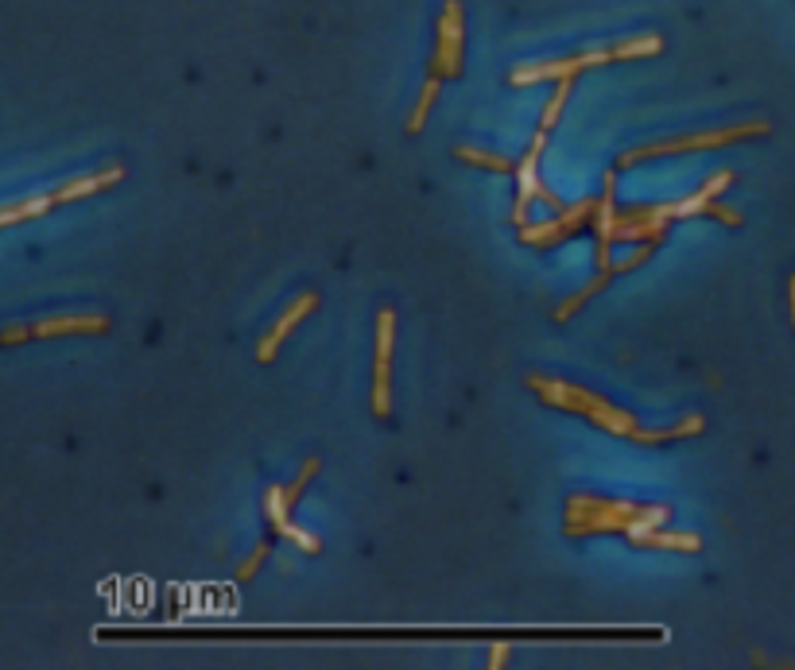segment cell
<instances>
[{
    "instance_id": "obj_1",
    "label": "cell",
    "mask_w": 795,
    "mask_h": 670,
    "mask_svg": "<svg viewBox=\"0 0 795 670\" xmlns=\"http://www.w3.org/2000/svg\"><path fill=\"white\" fill-rule=\"evenodd\" d=\"M667 519H671L667 504L606 501V496H571V504H566V534L621 531L636 539L652 527H667Z\"/></svg>"
},
{
    "instance_id": "obj_2",
    "label": "cell",
    "mask_w": 795,
    "mask_h": 670,
    "mask_svg": "<svg viewBox=\"0 0 795 670\" xmlns=\"http://www.w3.org/2000/svg\"><path fill=\"white\" fill-rule=\"evenodd\" d=\"M528 388H536L539 396H543V403H551V408H563V411H578V415H586L594 426H601L606 434H617V438H633L641 426H636V419L629 415V411H617L609 399L594 396V391L586 388H574V384L566 380H543V376H528Z\"/></svg>"
},
{
    "instance_id": "obj_3",
    "label": "cell",
    "mask_w": 795,
    "mask_h": 670,
    "mask_svg": "<svg viewBox=\"0 0 795 670\" xmlns=\"http://www.w3.org/2000/svg\"><path fill=\"white\" fill-rule=\"evenodd\" d=\"M120 178H125V171H120V167L97 171V175H86V178H74V183H62L59 190H44V195H32V198H24V202H16V205H4L0 221H4V225L32 221V218H39V213L55 210V205H67V202H74V198L97 195V190L113 187V183H120Z\"/></svg>"
},
{
    "instance_id": "obj_4",
    "label": "cell",
    "mask_w": 795,
    "mask_h": 670,
    "mask_svg": "<svg viewBox=\"0 0 795 670\" xmlns=\"http://www.w3.org/2000/svg\"><path fill=\"white\" fill-rule=\"evenodd\" d=\"M764 132H769L764 120H749V125H729V128H718V132H691V137L656 140V144H644V148H633V152H624L621 160H617V171L633 167V163H644V160H656V155L694 152V148H722V144H734V140L764 137Z\"/></svg>"
},
{
    "instance_id": "obj_5",
    "label": "cell",
    "mask_w": 795,
    "mask_h": 670,
    "mask_svg": "<svg viewBox=\"0 0 795 670\" xmlns=\"http://www.w3.org/2000/svg\"><path fill=\"white\" fill-rule=\"evenodd\" d=\"M543 148H548V132L539 128L536 132V140H531V148L524 152V160H521V167H516V213H513V221L516 225H528V205L536 202H548L551 210H566L563 202H559L556 195H551L548 187H543V178H539V155H543Z\"/></svg>"
},
{
    "instance_id": "obj_6",
    "label": "cell",
    "mask_w": 795,
    "mask_h": 670,
    "mask_svg": "<svg viewBox=\"0 0 795 670\" xmlns=\"http://www.w3.org/2000/svg\"><path fill=\"white\" fill-rule=\"evenodd\" d=\"M393 349H396V310L376 315V361H373V415H393Z\"/></svg>"
},
{
    "instance_id": "obj_7",
    "label": "cell",
    "mask_w": 795,
    "mask_h": 670,
    "mask_svg": "<svg viewBox=\"0 0 795 670\" xmlns=\"http://www.w3.org/2000/svg\"><path fill=\"white\" fill-rule=\"evenodd\" d=\"M601 198H582L578 205H566V210H559L556 218H543L539 225H521V240L524 245H563L566 237H574V233L582 230V225H591V213H598Z\"/></svg>"
},
{
    "instance_id": "obj_8",
    "label": "cell",
    "mask_w": 795,
    "mask_h": 670,
    "mask_svg": "<svg viewBox=\"0 0 795 670\" xmlns=\"http://www.w3.org/2000/svg\"><path fill=\"white\" fill-rule=\"evenodd\" d=\"M463 74V4L446 0L443 24H439V47L431 55V78Z\"/></svg>"
},
{
    "instance_id": "obj_9",
    "label": "cell",
    "mask_w": 795,
    "mask_h": 670,
    "mask_svg": "<svg viewBox=\"0 0 795 670\" xmlns=\"http://www.w3.org/2000/svg\"><path fill=\"white\" fill-rule=\"evenodd\" d=\"M109 330L105 315H59V318H39L27 326H9L4 330V345H16L24 338H59V333H102Z\"/></svg>"
},
{
    "instance_id": "obj_10",
    "label": "cell",
    "mask_w": 795,
    "mask_h": 670,
    "mask_svg": "<svg viewBox=\"0 0 795 670\" xmlns=\"http://www.w3.org/2000/svg\"><path fill=\"white\" fill-rule=\"evenodd\" d=\"M617 51L613 47H601V51H586V55H574V59H556V62H528V67L513 70V85H531V82H543V78H578L582 70L591 67H606L613 62Z\"/></svg>"
},
{
    "instance_id": "obj_11",
    "label": "cell",
    "mask_w": 795,
    "mask_h": 670,
    "mask_svg": "<svg viewBox=\"0 0 795 670\" xmlns=\"http://www.w3.org/2000/svg\"><path fill=\"white\" fill-rule=\"evenodd\" d=\"M260 512H265V519H268V527H272L280 539H288V543H295L300 551H307V554H315L318 546V539L315 534H307L300 524H295V516H291V504H288V496H283V484H268L265 489V501H260Z\"/></svg>"
},
{
    "instance_id": "obj_12",
    "label": "cell",
    "mask_w": 795,
    "mask_h": 670,
    "mask_svg": "<svg viewBox=\"0 0 795 670\" xmlns=\"http://www.w3.org/2000/svg\"><path fill=\"white\" fill-rule=\"evenodd\" d=\"M315 306H318V295H315V291H303V295L295 298V303H291L280 318H276L272 330H268L265 338H260V345H257V361H260V365H268V361H272V356L280 353V345H283V341H288V333L295 330V326H300L303 318H307L311 310H315Z\"/></svg>"
},
{
    "instance_id": "obj_13",
    "label": "cell",
    "mask_w": 795,
    "mask_h": 670,
    "mask_svg": "<svg viewBox=\"0 0 795 670\" xmlns=\"http://www.w3.org/2000/svg\"><path fill=\"white\" fill-rule=\"evenodd\" d=\"M633 546H648V551H702L699 534H679V531H664V527H652V531L629 539Z\"/></svg>"
},
{
    "instance_id": "obj_14",
    "label": "cell",
    "mask_w": 795,
    "mask_h": 670,
    "mask_svg": "<svg viewBox=\"0 0 795 670\" xmlns=\"http://www.w3.org/2000/svg\"><path fill=\"white\" fill-rule=\"evenodd\" d=\"M609 280H613V272H598V275H594V280H591V283H586V287H582V291H578V295H571V298H566V303H563V306H559V310H556V322H566V318H571V315H578L582 306L591 303V298H594V295H598V291H601V287H606V283H609Z\"/></svg>"
},
{
    "instance_id": "obj_15",
    "label": "cell",
    "mask_w": 795,
    "mask_h": 670,
    "mask_svg": "<svg viewBox=\"0 0 795 670\" xmlns=\"http://www.w3.org/2000/svg\"><path fill=\"white\" fill-rule=\"evenodd\" d=\"M458 160L463 163H474V167H489V171H513L516 175V167L521 163H513V160H505V155H493V152H478V148H458Z\"/></svg>"
},
{
    "instance_id": "obj_16",
    "label": "cell",
    "mask_w": 795,
    "mask_h": 670,
    "mask_svg": "<svg viewBox=\"0 0 795 670\" xmlns=\"http://www.w3.org/2000/svg\"><path fill=\"white\" fill-rule=\"evenodd\" d=\"M571 90H574V78H559L556 94H551V102L543 105V117H539V128H543V132H551V125H556L559 113H563V105H566V97H571Z\"/></svg>"
},
{
    "instance_id": "obj_17",
    "label": "cell",
    "mask_w": 795,
    "mask_h": 670,
    "mask_svg": "<svg viewBox=\"0 0 795 670\" xmlns=\"http://www.w3.org/2000/svg\"><path fill=\"white\" fill-rule=\"evenodd\" d=\"M439 85H443V78H428V85H423V94H420V105L411 109L408 132H420V128H423V120H428L431 105H435V97H439Z\"/></svg>"
},
{
    "instance_id": "obj_18",
    "label": "cell",
    "mask_w": 795,
    "mask_h": 670,
    "mask_svg": "<svg viewBox=\"0 0 795 670\" xmlns=\"http://www.w3.org/2000/svg\"><path fill=\"white\" fill-rule=\"evenodd\" d=\"M268 559H272V543H268V539H260V543H257V551H253V559H248L245 566L237 569V577H241V581H248V577L257 574V569L265 566Z\"/></svg>"
},
{
    "instance_id": "obj_19",
    "label": "cell",
    "mask_w": 795,
    "mask_h": 670,
    "mask_svg": "<svg viewBox=\"0 0 795 670\" xmlns=\"http://www.w3.org/2000/svg\"><path fill=\"white\" fill-rule=\"evenodd\" d=\"M652 252H656V245H636V248H633V252H629V256H621V260H613L617 275H621V272H633V268H641V263L648 260Z\"/></svg>"
},
{
    "instance_id": "obj_20",
    "label": "cell",
    "mask_w": 795,
    "mask_h": 670,
    "mask_svg": "<svg viewBox=\"0 0 795 670\" xmlns=\"http://www.w3.org/2000/svg\"><path fill=\"white\" fill-rule=\"evenodd\" d=\"M489 651H493V655H489V667H505V659H508V651H513V647H508V644H493Z\"/></svg>"
},
{
    "instance_id": "obj_21",
    "label": "cell",
    "mask_w": 795,
    "mask_h": 670,
    "mask_svg": "<svg viewBox=\"0 0 795 670\" xmlns=\"http://www.w3.org/2000/svg\"><path fill=\"white\" fill-rule=\"evenodd\" d=\"M787 298H792V322H795V275L787 280Z\"/></svg>"
}]
</instances>
